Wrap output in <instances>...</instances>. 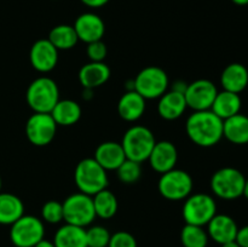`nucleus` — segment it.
Instances as JSON below:
<instances>
[{
	"instance_id": "39448f33",
	"label": "nucleus",
	"mask_w": 248,
	"mask_h": 247,
	"mask_svg": "<svg viewBox=\"0 0 248 247\" xmlns=\"http://www.w3.org/2000/svg\"><path fill=\"white\" fill-rule=\"evenodd\" d=\"M169 87V77L162 68L149 65L140 70L133 80V90L144 99L160 98Z\"/></svg>"
},
{
	"instance_id": "f3484780",
	"label": "nucleus",
	"mask_w": 248,
	"mask_h": 247,
	"mask_svg": "<svg viewBox=\"0 0 248 247\" xmlns=\"http://www.w3.org/2000/svg\"><path fill=\"white\" fill-rule=\"evenodd\" d=\"M208 235L217 244H227L236 239L237 228L236 222L230 216L216 215L208 222Z\"/></svg>"
},
{
	"instance_id": "cd10ccee",
	"label": "nucleus",
	"mask_w": 248,
	"mask_h": 247,
	"mask_svg": "<svg viewBox=\"0 0 248 247\" xmlns=\"http://www.w3.org/2000/svg\"><path fill=\"white\" fill-rule=\"evenodd\" d=\"M92 201H93L96 217L109 219V218L114 217L115 213L118 212V199L107 188L94 194L92 196Z\"/></svg>"
},
{
	"instance_id": "c85d7f7f",
	"label": "nucleus",
	"mask_w": 248,
	"mask_h": 247,
	"mask_svg": "<svg viewBox=\"0 0 248 247\" xmlns=\"http://www.w3.org/2000/svg\"><path fill=\"white\" fill-rule=\"evenodd\" d=\"M181 240L184 247H206L208 244V234L202 227L186 224L182 229Z\"/></svg>"
},
{
	"instance_id": "c9c22d12",
	"label": "nucleus",
	"mask_w": 248,
	"mask_h": 247,
	"mask_svg": "<svg viewBox=\"0 0 248 247\" xmlns=\"http://www.w3.org/2000/svg\"><path fill=\"white\" fill-rule=\"evenodd\" d=\"M109 0H81V2L86 6L92 7V9H98V7L104 6L108 4Z\"/></svg>"
},
{
	"instance_id": "473e14b6",
	"label": "nucleus",
	"mask_w": 248,
	"mask_h": 247,
	"mask_svg": "<svg viewBox=\"0 0 248 247\" xmlns=\"http://www.w3.org/2000/svg\"><path fill=\"white\" fill-rule=\"evenodd\" d=\"M107 45L102 40L87 44L86 53L91 62H103L107 57Z\"/></svg>"
},
{
	"instance_id": "6e6552de",
	"label": "nucleus",
	"mask_w": 248,
	"mask_h": 247,
	"mask_svg": "<svg viewBox=\"0 0 248 247\" xmlns=\"http://www.w3.org/2000/svg\"><path fill=\"white\" fill-rule=\"evenodd\" d=\"M246 178L234 167H223L213 173L211 178V189L213 193L224 200H234L244 194Z\"/></svg>"
},
{
	"instance_id": "c756f323",
	"label": "nucleus",
	"mask_w": 248,
	"mask_h": 247,
	"mask_svg": "<svg viewBox=\"0 0 248 247\" xmlns=\"http://www.w3.org/2000/svg\"><path fill=\"white\" fill-rule=\"evenodd\" d=\"M116 173H118V178L120 179V182H123V183L125 184H132L136 183V182L140 178L142 169H140V162L126 159L125 161L118 167Z\"/></svg>"
},
{
	"instance_id": "e433bc0d",
	"label": "nucleus",
	"mask_w": 248,
	"mask_h": 247,
	"mask_svg": "<svg viewBox=\"0 0 248 247\" xmlns=\"http://www.w3.org/2000/svg\"><path fill=\"white\" fill-rule=\"evenodd\" d=\"M186 86H188V84H186L184 81H182V80H179V81H176L173 84V87H172V90L173 91H177V92H182V93H184L186 90Z\"/></svg>"
},
{
	"instance_id": "2f4dec72",
	"label": "nucleus",
	"mask_w": 248,
	"mask_h": 247,
	"mask_svg": "<svg viewBox=\"0 0 248 247\" xmlns=\"http://www.w3.org/2000/svg\"><path fill=\"white\" fill-rule=\"evenodd\" d=\"M41 216L46 223L57 224L63 220V205L55 200L47 201L41 208Z\"/></svg>"
},
{
	"instance_id": "0eeeda50",
	"label": "nucleus",
	"mask_w": 248,
	"mask_h": 247,
	"mask_svg": "<svg viewBox=\"0 0 248 247\" xmlns=\"http://www.w3.org/2000/svg\"><path fill=\"white\" fill-rule=\"evenodd\" d=\"M182 213L186 224L203 227L217 215V205L208 194H190L184 201Z\"/></svg>"
},
{
	"instance_id": "a19ab883",
	"label": "nucleus",
	"mask_w": 248,
	"mask_h": 247,
	"mask_svg": "<svg viewBox=\"0 0 248 247\" xmlns=\"http://www.w3.org/2000/svg\"><path fill=\"white\" fill-rule=\"evenodd\" d=\"M242 195H245L246 198L248 199V179H246V182H245V186H244V194Z\"/></svg>"
},
{
	"instance_id": "4be33fe9",
	"label": "nucleus",
	"mask_w": 248,
	"mask_h": 247,
	"mask_svg": "<svg viewBox=\"0 0 248 247\" xmlns=\"http://www.w3.org/2000/svg\"><path fill=\"white\" fill-rule=\"evenodd\" d=\"M223 137L234 144H247L248 116L239 113L232 118L223 120Z\"/></svg>"
},
{
	"instance_id": "aec40b11",
	"label": "nucleus",
	"mask_w": 248,
	"mask_h": 247,
	"mask_svg": "<svg viewBox=\"0 0 248 247\" xmlns=\"http://www.w3.org/2000/svg\"><path fill=\"white\" fill-rule=\"evenodd\" d=\"M145 111V99L135 90L126 91L118 103V113L121 119L128 123L137 121Z\"/></svg>"
},
{
	"instance_id": "58836bf2",
	"label": "nucleus",
	"mask_w": 248,
	"mask_h": 247,
	"mask_svg": "<svg viewBox=\"0 0 248 247\" xmlns=\"http://www.w3.org/2000/svg\"><path fill=\"white\" fill-rule=\"evenodd\" d=\"M222 247H240V245L237 244L236 241H230V242H227V244H223Z\"/></svg>"
},
{
	"instance_id": "79ce46f5",
	"label": "nucleus",
	"mask_w": 248,
	"mask_h": 247,
	"mask_svg": "<svg viewBox=\"0 0 248 247\" xmlns=\"http://www.w3.org/2000/svg\"><path fill=\"white\" fill-rule=\"evenodd\" d=\"M0 191H1V177H0Z\"/></svg>"
},
{
	"instance_id": "ddd939ff",
	"label": "nucleus",
	"mask_w": 248,
	"mask_h": 247,
	"mask_svg": "<svg viewBox=\"0 0 248 247\" xmlns=\"http://www.w3.org/2000/svg\"><path fill=\"white\" fill-rule=\"evenodd\" d=\"M31 67L39 73H48L58 63V50L48 39H39L33 44L29 52Z\"/></svg>"
},
{
	"instance_id": "423d86ee",
	"label": "nucleus",
	"mask_w": 248,
	"mask_h": 247,
	"mask_svg": "<svg viewBox=\"0 0 248 247\" xmlns=\"http://www.w3.org/2000/svg\"><path fill=\"white\" fill-rule=\"evenodd\" d=\"M63 205V220L68 224L85 228L96 218L92 196L84 193H75L68 196Z\"/></svg>"
},
{
	"instance_id": "393cba45",
	"label": "nucleus",
	"mask_w": 248,
	"mask_h": 247,
	"mask_svg": "<svg viewBox=\"0 0 248 247\" xmlns=\"http://www.w3.org/2000/svg\"><path fill=\"white\" fill-rule=\"evenodd\" d=\"M53 244L56 247H87L86 230L67 223L56 232Z\"/></svg>"
},
{
	"instance_id": "a211bd4d",
	"label": "nucleus",
	"mask_w": 248,
	"mask_h": 247,
	"mask_svg": "<svg viewBox=\"0 0 248 247\" xmlns=\"http://www.w3.org/2000/svg\"><path fill=\"white\" fill-rule=\"evenodd\" d=\"M110 77V68L104 62H91L79 70V81L84 89L94 90L106 84Z\"/></svg>"
},
{
	"instance_id": "6ab92c4d",
	"label": "nucleus",
	"mask_w": 248,
	"mask_h": 247,
	"mask_svg": "<svg viewBox=\"0 0 248 247\" xmlns=\"http://www.w3.org/2000/svg\"><path fill=\"white\" fill-rule=\"evenodd\" d=\"M186 108L188 106L184 93L173 90L165 92L159 98L157 103V113L165 120H176L181 118Z\"/></svg>"
},
{
	"instance_id": "7c9ffc66",
	"label": "nucleus",
	"mask_w": 248,
	"mask_h": 247,
	"mask_svg": "<svg viewBox=\"0 0 248 247\" xmlns=\"http://www.w3.org/2000/svg\"><path fill=\"white\" fill-rule=\"evenodd\" d=\"M111 235L101 225H94L86 230L87 247H108Z\"/></svg>"
},
{
	"instance_id": "7ed1b4c3",
	"label": "nucleus",
	"mask_w": 248,
	"mask_h": 247,
	"mask_svg": "<svg viewBox=\"0 0 248 247\" xmlns=\"http://www.w3.org/2000/svg\"><path fill=\"white\" fill-rule=\"evenodd\" d=\"M26 99L34 113H51L60 101V90L51 77H36L27 89Z\"/></svg>"
},
{
	"instance_id": "4c0bfd02",
	"label": "nucleus",
	"mask_w": 248,
	"mask_h": 247,
	"mask_svg": "<svg viewBox=\"0 0 248 247\" xmlns=\"http://www.w3.org/2000/svg\"><path fill=\"white\" fill-rule=\"evenodd\" d=\"M34 247H56L55 244L51 241H47V240H41L40 242H38V244L35 245Z\"/></svg>"
},
{
	"instance_id": "1a4fd4ad",
	"label": "nucleus",
	"mask_w": 248,
	"mask_h": 247,
	"mask_svg": "<svg viewBox=\"0 0 248 247\" xmlns=\"http://www.w3.org/2000/svg\"><path fill=\"white\" fill-rule=\"evenodd\" d=\"M193 186L194 182L190 174L177 169L162 173L157 183L159 193L171 201L186 200L193 191Z\"/></svg>"
},
{
	"instance_id": "5701e85b",
	"label": "nucleus",
	"mask_w": 248,
	"mask_h": 247,
	"mask_svg": "<svg viewBox=\"0 0 248 247\" xmlns=\"http://www.w3.org/2000/svg\"><path fill=\"white\" fill-rule=\"evenodd\" d=\"M240 109H241L240 94L225 91V90H223L222 92H218L215 102L211 107V110L222 120H225V119H229L239 114Z\"/></svg>"
},
{
	"instance_id": "9b49d317",
	"label": "nucleus",
	"mask_w": 248,
	"mask_h": 247,
	"mask_svg": "<svg viewBox=\"0 0 248 247\" xmlns=\"http://www.w3.org/2000/svg\"><path fill=\"white\" fill-rule=\"evenodd\" d=\"M57 126L50 113H34L27 120L26 136L33 145L45 147L56 137Z\"/></svg>"
},
{
	"instance_id": "f704fd0d",
	"label": "nucleus",
	"mask_w": 248,
	"mask_h": 247,
	"mask_svg": "<svg viewBox=\"0 0 248 247\" xmlns=\"http://www.w3.org/2000/svg\"><path fill=\"white\" fill-rule=\"evenodd\" d=\"M235 241L240 245V247H248V225L237 230Z\"/></svg>"
},
{
	"instance_id": "b1692460",
	"label": "nucleus",
	"mask_w": 248,
	"mask_h": 247,
	"mask_svg": "<svg viewBox=\"0 0 248 247\" xmlns=\"http://www.w3.org/2000/svg\"><path fill=\"white\" fill-rule=\"evenodd\" d=\"M23 215V201L15 194L0 191V224H14Z\"/></svg>"
},
{
	"instance_id": "2eb2a0df",
	"label": "nucleus",
	"mask_w": 248,
	"mask_h": 247,
	"mask_svg": "<svg viewBox=\"0 0 248 247\" xmlns=\"http://www.w3.org/2000/svg\"><path fill=\"white\" fill-rule=\"evenodd\" d=\"M177 160L178 152L176 145L170 140H160L155 143L148 161L154 171L162 174L173 170L176 167Z\"/></svg>"
},
{
	"instance_id": "f8f14e48",
	"label": "nucleus",
	"mask_w": 248,
	"mask_h": 247,
	"mask_svg": "<svg viewBox=\"0 0 248 247\" xmlns=\"http://www.w3.org/2000/svg\"><path fill=\"white\" fill-rule=\"evenodd\" d=\"M218 90L212 81L207 79H199L188 84L184 97L186 106L194 111L211 110Z\"/></svg>"
},
{
	"instance_id": "ea45409f",
	"label": "nucleus",
	"mask_w": 248,
	"mask_h": 247,
	"mask_svg": "<svg viewBox=\"0 0 248 247\" xmlns=\"http://www.w3.org/2000/svg\"><path fill=\"white\" fill-rule=\"evenodd\" d=\"M234 4L240 5V6H244V5H248V0H232Z\"/></svg>"
},
{
	"instance_id": "bb28decb",
	"label": "nucleus",
	"mask_w": 248,
	"mask_h": 247,
	"mask_svg": "<svg viewBox=\"0 0 248 247\" xmlns=\"http://www.w3.org/2000/svg\"><path fill=\"white\" fill-rule=\"evenodd\" d=\"M47 39L57 50H70L79 41L74 27L69 24H60L53 27Z\"/></svg>"
},
{
	"instance_id": "20e7f679",
	"label": "nucleus",
	"mask_w": 248,
	"mask_h": 247,
	"mask_svg": "<svg viewBox=\"0 0 248 247\" xmlns=\"http://www.w3.org/2000/svg\"><path fill=\"white\" fill-rule=\"evenodd\" d=\"M155 143L156 140L152 131L142 125H135L128 128L121 140L126 159L140 164L149 159Z\"/></svg>"
},
{
	"instance_id": "72a5a7b5",
	"label": "nucleus",
	"mask_w": 248,
	"mask_h": 247,
	"mask_svg": "<svg viewBox=\"0 0 248 247\" xmlns=\"http://www.w3.org/2000/svg\"><path fill=\"white\" fill-rule=\"evenodd\" d=\"M108 247H137V241L127 232H118L111 235Z\"/></svg>"
},
{
	"instance_id": "a878e982",
	"label": "nucleus",
	"mask_w": 248,
	"mask_h": 247,
	"mask_svg": "<svg viewBox=\"0 0 248 247\" xmlns=\"http://www.w3.org/2000/svg\"><path fill=\"white\" fill-rule=\"evenodd\" d=\"M50 114L58 126H72L81 118V107L73 99H60Z\"/></svg>"
},
{
	"instance_id": "4468645a",
	"label": "nucleus",
	"mask_w": 248,
	"mask_h": 247,
	"mask_svg": "<svg viewBox=\"0 0 248 247\" xmlns=\"http://www.w3.org/2000/svg\"><path fill=\"white\" fill-rule=\"evenodd\" d=\"M74 29L80 41L90 44L102 40L106 33L104 21L93 12L81 14L74 22Z\"/></svg>"
},
{
	"instance_id": "f03ea898",
	"label": "nucleus",
	"mask_w": 248,
	"mask_h": 247,
	"mask_svg": "<svg viewBox=\"0 0 248 247\" xmlns=\"http://www.w3.org/2000/svg\"><path fill=\"white\" fill-rule=\"evenodd\" d=\"M74 179L80 193L90 196H93L108 186L107 171L93 157H86L78 162L74 171Z\"/></svg>"
},
{
	"instance_id": "412c9836",
	"label": "nucleus",
	"mask_w": 248,
	"mask_h": 247,
	"mask_svg": "<svg viewBox=\"0 0 248 247\" xmlns=\"http://www.w3.org/2000/svg\"><path fill=\"white\" fill-rule=\"evenodd\" d=\"M220 84L225 91L240 93L248 85V70L241 63L227 65L220 75Z\"/></svg>"
},
{
	"instance_id": "dca6fc26",
	"label": "nucleus",
	"mask_w": 248,
	"mask_h": 247,
	"mask_svg": "<svg viewBox=\"0 0 248 247\" xmlns=\"http://www.w3.org/2000/svg\"><path fill=\"white\" fill-rule=\"evenodd\" d=\"M93 159L103 167L106 171H114L126 160L125 152L121 143L118 142H103L96 148Z\"/></svg>"
},
{
	"instance_id": "f257e3e1",
	"label": "nucleus",
	"mask_w": 248,
	"mask_h": 247,
	"mask_svg": "<svg viewBox=\"0 0 248 247\" xmlns=\"http://www.w3.org/2000/svg\"><path fill=\"white\" fill-rule=\"evenodd\" d=\"M186 131L199 147H213L223 138V120L212 110L194 111L186 120Z\"/></svg>"
},
{
	"instance_id": "9d476101",
	"label": "nucleus",
	"mask_w": 248,
	"mask_h": 247,
	"mask_svg": "<svg viewBox=\"0 0 248 247\" xmlns=\"http://www.w3.org/2000/svg\"><path fill=\"white\" fill-rule=\"evenodd\" d=\"M45 228L43 220L34 216H22L11 224L10 239L16 247H34L44 239Z\"/></svg>"
}]
</instances>
